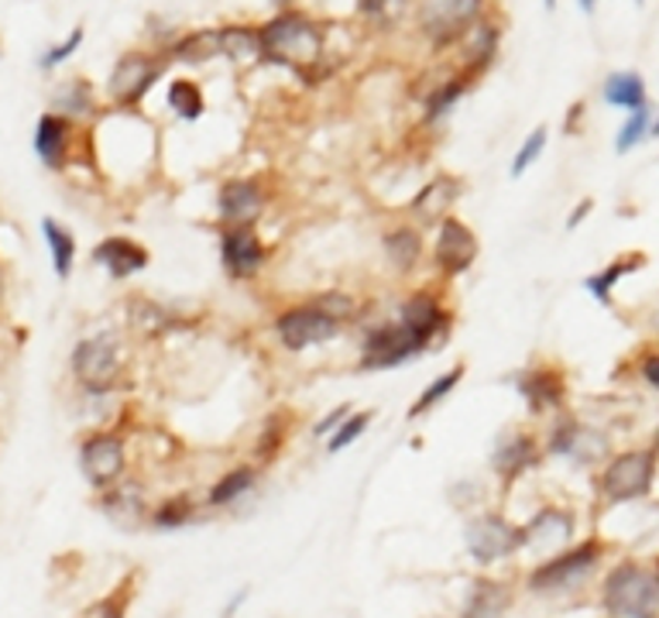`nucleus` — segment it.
<instances>
[{
  "instance_id": "9b49d317",
  "label": "nucleus",
  "mask_w": 659,
  "mask_h": 618,
  "mask_svg": "<svg viewBox=\"0 0 659 618\" xmlns=\"http://www.w3.org/2000/svg\"><path fill=\"white\" fill-rule=\"evenodd\" d=\"M422 357V347L409 336V330L398 323L395 317L371 323L361 333V344H358V364L354 368L361 375H378V372H392V368H403V364Z\"/></svg>"
},
{
  "instance_id": "a211bd4d",
  "label": "nucleus",
  "mask_w": 659,
  "mask_h": 618,
  "mask_svg": "<svg viewBox=\"0 0 659 618\" xmlns=\"http://www.w3.org/2000/svg\"><path fill=\"white\" fill-rule=\"evenodd\" d=\"M512 388L532 416L563 412L567 406V372L557 364H529L512 375Z\"/></svg>"
},
{
  "instance_id": "20e7f679",
  "label": "nucleus",
  "mask_w": 659,
  "mask_h": 618,
  "mask_svg": "<svg viewBox=\"0 0 659 618\" xmlns=\"http://www.w3.org/2000/svg\"><path fill=\"white\" fill-rule=\"evenodd\" d=\"M492 0H419L416 4V27L426 38L429 52H453L471 27L488 14Z\"/></svg>"
},
{
  "instance_id": "393cba45",
  "label": "nucleus",
  "mask_w": 659,
  "mask_h": 618,
  "mask_svg": "<svg viewBox=\"0 0 659 618\" xmlns=\"http://www.w3.org/2000/svg\"><path fill=\"white\" fill-rule=\"evenodd\" d=\"M498 48H502V18L495 11H488L461 38V45L453 48L457 52V66L474 73V76H484V73H488V66L498 59Z\"/></svg>"
},
{
  "instance_id": "58836bf2",
  "label": "nucleus",
  "mask_w": 659,
  "mask_h": 618,
  "mask_svg": "<svg viewBox=\"0 0 659 618\" xmlns=\"http://www.w3.org/2000/svg\"><path fill=\"white\" fill-rule=\"evenodd\" d=\"M413 11L416 0H354V14L375 32H388V27L403 24Z\"/></svg>"
},
{
  "instance_id": "473e14b6",
  "label": "nucleus",
  "mask_w": 659,
  "mask_h": 618,
  "mask_svg": "<svg viewBox=\"0 0 659 618\" xmlns=\"http://www.w3.org/2000/svg\"><path fill=\"white\" fill-rule=\"evenodd\" d=\"M220 32V59L234 63L238 69L257 66L262 63V48H257V24H223Z\"/></svg>"
},
{
  "instance_id": "0eeeda50",
  "label": "nucleus",
  "mask_w": 659,
  "mask_h": 618,
  "mask_svg": "<svg viewBox=\"0 0 659 618\" xmlns=\"http://www.w3.org/2000/svg\"><path fill=\"white\" fill-rule=\"evenodd\" d=\"M656 464H659L656 446H633V451L612 454L594 477L597 498L605 505H625V501L646 498L656 482Z\"/></svg>"
},
{
  "instance_id": "c03bdc74",
  "label": "nucleus",
  "mask_w": 659,
  "mask_h": 618,
  "mask_svg": "<svg viewBox=\"0 0 659 618\" xmlns=\"http://www.w3.org/2000/svg\"><path fill=\"white\" fill-rule=\"evenodd\" d=\"M312 302H317L320 309H327L330 317H337L343 327L348 323H358L361 320V299L358 296H351L348 289H327V293H320V296H309Z\"/></svg>"
},
{
  "instance_id": "a19ab883",
  "label": "nucleus",
  "mask_w": 659,
  "mask_h": 618,
  "mask_svg": "<svg viewBox=\"0 0 659 618\" xmlns=\"http://www.w3.org/2000/svg\"><path fill=\"white\" fill-rule=\"evenodd\" d=\"M375 409H354L343 423L327 437V454H340V451H348V446H354L364 433H367V427L375 423Z\"/></svg>"
},
{
  "instance_id": "5fc2aeb1",
  "label": "nucleus",
  "mask_w": 659,
  "mask_h": 618,
  "mask_svg": "<svg viewBox=\"0 0 659 618\" xmlns=\"http://www.w3.org/2000/svg\"><path fill=\"white\" fill-rule=\"evenodd\" d=\"M652 571H656V581H659V560H656V567H652Z\"/></svg>"
},
{
  "instance_id": "b1692460",
  "label": "nucleus",
  "mask_w": 659,
  "mask_h": 618,
  "mask_svg": "<svg viewBox=\"0 0 659 618\" xmlns=\"http://www.w3.org/2000/svg\"><path fill=\"white\" fill-rule=\"evenodd\" d=\"M481 76L468 73V69H450L443 79H437L433 87H426V93L419 97L422 100V128H440L457 107H461V100L471 93V87L477 82Z\"/></svg>"
},
{
  "instance_id": "4c0bfd02",
  "label": "nucleus",
  "mask_w": 659,
  "mask_h": 618,
  "mask_svg": "<svg viewBox=\"0 0 659 618\" xmlns=\"http://www.w3.org/2000/svg\"><path fill=\"white\" fill-rule=\"evenodd\" d=\"M199 519V505L193 495H168L162 498L158 505L149 509V526L152 529H162V532H172V529H183V526H193Z\"/></svg>"
},
{
  "instance_id": "4468645a",
  "label": "nucleus",
  "mask_w": 659,
  "mask_h": 618,
  "mask_svg": "<svg viewBox=\"0 0 659 618\" xmlns=\"http://www.w3.org/2000/svg\"><path fill=\"white\" fill-rule=\"evenodd\" d=\"M542 454L560 457L574 467H594L612 457V440L605 430L581 423L578 416H560L542 440Z\"/></svg>"
},
{
  "instance_id": "de8ad7c7",
  "label": "nucleus",
  "mask_w": 659,
  "mask_h": 618,
  "mask_svg": "<svg viewBox=\"0 0 659 618\" xmlns=\"http://www.w3.org/2000/svg\"><path fill=\"white\" fill-rule=\"evenodd\" d=\"M639 375H642V382H646L649 388L659 391V351H649V354L639 361Z\"/></svg>"
},
{
  "instance_id": "49530a36",
  "label": "nucleus",
  "mask_w": 659,
  "mask_h": 618,
  "mask_svg": "<svg viewBox=\"0 0 659 618\" xmlns=\"http://www.w3.org/2000/svg\"><path fill=\"white\" fill-rule=\"evenodd\" d=\"M351 412H354V406H351V402H340V406H333L327 416H320L317 423H312V430H309V433H312V440H323V443H327V437H330V433H333V430L343 423V419L351 416Z\"/></svg>"
},
{
  "instance_id": "09e8293b",
  "label": "nucleus",
  "mask_w": 659,
  "mask_h": 618,
  "mask_svg": "<svg viewBox=\"0 0 659 618\" xmlns=\"http://www.w3.org/2000/svg\"><path fill=\"white\" fill-rule=\"evenodd\" d=\"M591 210H594V200H581V203H578V210H574V213H570V217H567V231H574V228H581V223L587 220V213H591Z\"/></svg>"
},
{
  "instance_id": "f704fd0d",
  "label": "nucleus",
  "mask_w": 659,
  "mask_h": 618,
  "mask_svg": "<svg viewBox=\"0 0 659 618\" xmlns=\"http://www.w3.org/2000/svg\"><path fill=\"white\" fill-rule=\"evenodd\" d=\"M512 608V587L492 577H477L468 592L461 618H502Z\"/></svg>"
},
{
  "instance_id": "c85d7f7f",
  "label": "nucleus",
  "mask_w": 659,
  "mask_h": 618,
  "mask_svg": "<svg viewBox=\"0 0 659 618\" xmlns=\"http://www.w3.org/2000/svg\"><path fill=\"white\" fill-rule=\"evenodd\" d=\"M262 474L265 471L254 467L251 461L227 467L217 482H210L204 505H207V509H231V505H238L241 498H248L257 485H262Z\"/></svg>"
},
{
  "instance_id": "c9c22d12",
  "label": "nucleus",
  "mask_w": 659,
  "mask_h": 618,
  "mask_svg": "<svg viewBox=\"0 0 659 618\" xmlns=\"http://www.w3.org/2000/svg\"><path fill=\"white\" fill-rule=\"evenodd\" d=\"M601 100L608 107H622V110H642L649 107V93H646V79L639 73H612L605 82H601Z\"/></svg>"
},
{
  "instance_id": "8fccbe9b",
  "label": "nucleus",
  "mask_w": 659,
  "mask_h": 618,
  "mask_svg": "<svg viewBox=\"0 0 659 618\" xmlns=\"http://www.w3.org/2000/svg\"><path fill=\"white\" fill-rule=\"evenodd\" d=\"M578 8H581L584 14H594V8H597V0H578Z\"/></svg>"
},
{
  "instance_id": "37998d69",
  "label": "nucleus",
  "mask_w": 659,
  "mask_h": 618,
  "mask_svg": "<svg viewBox=\"0 0 659 618\" xmlns=\"http://www.w3.org/2000/svg\"><path fill=\"white\" fill-rule=\"evenodd\" d=\"M649 131H652L649 107L633 110V114L625 118V124L618 128V134H615V152H618V155H628L633 148H639V145L646 142V137H649Z\"/></svg>"
},
{
  "instance_id": "ddd939ff",
  "label": "nucleus",
  "mask_w": 659,
  "mask_h": 618,
  "mask_svg": "<svg viewBox=\"0 0 659 618\" xmlns=\"http://www.w3.org/2000/svg\"><path fill=\"white\" fill-rule=\"evenodd\" d=\"M272 186L262 176H231L217 186V228H257L272 207Z\"/></svg>"
},
{
  "instance_id": "4be33fe9",
  "label": "nucleus",
  "mask_w": 659,
  "mask_h": 618,
  "mask_svg": "<svg viewBox=\"0 0 659 618\" xmlns=\"http://www.w3.org/2000/svg\"><path fill=\"white\" fill-rule=\"evenodd\" d=\"M32 145H35V155L48 173H66L69 162H73V148H76V124L63 114L45 110V114L35 121Z\"/></svg>"
},
{
  "instance_id": "7ed1b4c3",
  "label": "nucleus",
  "mask_w": 659,
  "mask_h": 618,
  "mask_svg": "<svg viewBox=\"0 0 659 618\" xmlns=\"http://www.w3.org/2000/svg\"><path fill=\"white\" fill-rule=\"evenodd\" d=\"M395 320L409 330V336L422 347V354H429V351H440L450 341L457 313L447 302V293L437 283H429V286L409 289L403 299H398Z\"/></svg>"
},
{
  "instance_id": "a18cd8bd",
  "label": "nucleus",
  "mask_w": 659,
  "mask_h": 618,
  "mask_svg": "<svg viewBox=\"0 0 659 618\" xmlns=\"http://www.w3.org/2000/svg\"><path fill=\"white\" fill-rule=\"evenodd\" d=\"M83 38H86V27L83 24H76L73 32L59 42V45H52V48H45L42 55H39V69L42 73H52V69H59V66H66L73 55L79 52V45H83Z\"/></svg>"
},
{
  "instance_id": "f8f14e48",
  "label": "nucleus",
  "mask_w": 659,
  "mask_h": 618,
  "mask_svg": "<svg viewBox=\"0 0 659 618\" xmlns=\"http://www.w3.org/2000/svg\"><path fill=\"white\" fill-rule=\"evenodd\" d=\"M481 258V241L474 228L461 217H447L433 228V244H429V268L437 272L440 283H457L464 278Z\"/></svg>"
},
{
  "instance_id": "1a4fd4ad",
  "label": "nucleus",
  "mask_w": 659,
  "mask_h": 618,
  "mask_svg": "<svg viewBox=\"0 0 659 618\" xmlns=\"http://www.w3.org/2000/svg\"><path fill=\"white\" fill-rule=\"evenodd\" d=\"M168 63L165 55L155 48H128L118 55L110 76H107V87L103 97L110 103V110H138L145 103V97L152 93L155 82L165 76Z\"/></svg>"
},
{
  "instance_id": "aec40b11",
  "label": "nucleus",
  "mask_w": 659,
  "mask_h": 618,
  "mask_svg": "<svg viewBox=\"0 0 659 618\" xmlns=\"http://www.w3.org/2000/svg\"><path fill=\"white\" fill-rule=\"evenodd\" d=\"M90 262L107 272L110 283H128V278L149 272L152 265V247L141 244L131 234H107L94 244L90 251Z\"/></svg>"
},
{
  "instance_id": "f3484780",
  "label": "nucleus",
  "mask_w": 659,
  "mask_h": 618,
  "mask_svg": "<svg viewBox=\"0 0 659 618\" xmlns=\"http://www.w3.org/2000/svg\"><path fill=\"white\" fill-rule=\"evenodd\" d=\"M539 461H542V440H539L532 430H523V427H505V430L495 437L492 457H488L495 477H498V482H502L505 488H512V485L519 482L523 474H529Z\"/></svg>"
},
{
  "instance_id": "39448f33",
  "label": "nucleus",
  "mask_w": 659,
  "mask_h": 618,
  "mask_svg": "<svg viewBox=\"0 0 659 618\" xmlns=\"http://www.w3.org/2000/svg\"><path fill=\"white\" fill-rule=\"evenodd\" d=\"M340 333H343V323L337 317H330L327 309H320L312 299L282 306L272 317V336L285 354H306V351L327 347Z\"/></svg>"
},
{
  "instance_id": "ea45409f",
  "label": "nucleus",
  "mask_w": 659,
  "mask_h": 618,
  "mask_svg": "<svg viewBox=\"0 0 659 618\" xmlns=\"http://www.w3.org/2000/svg\"><path fill=\"white\" fill-rule=\"evenodd\" d=\"M636 268H642V255H625V258H615V262H608L601 272L587 275V278H584V289H587L597 302L612 306V293H615V286L622 283V278H625L628 272H636Z\"/></svg>"
},
{
  "instance_id": "6ab92c4d",
  "label": "nucleus",
  "mask_w": 659,
  "mask_h": 618,
  "mask_svg": "<svg viewBox=\"0 0 659 618\" xmlns=\"http://www.w3.org/2000/svg\"><path fill=\"white\" fill-rule=\"evenodd\" d=\"M464 196V179L461 176H450V173H437L433 179H426L416 196L406 203L409 220L416 223L419 231H433L440 220L453 217L457 203Z\"/></svg>"
},
{
  "instance_id": "6e6d98bb",
  "label": "nucleus",
  "mask_w": 659,
  "mask_h": 618,
  "mask_svg": "<svg viewBox=\"0 0 659 618\" xmlns=\"http://www.w3.org/2000/svg\"><path fill=\"white\" fill-rule=\"evenodd\" d=\"M656 451H659V430H656Z\"/></svg>"
},
{
  "instance_id": "bb28decb",
  "label": "nucleus",
  "mask_w": 659,
  "mask_h": 618,
  "mask_svg": "<svg viewBox=\"0 0 659 618\" xmlns=\"http://www.w3.org/2000/svg\"><path fill=\"white\" fill-rule=\"evenodd\" d=\"M293 430H296V412L285 409V406L272 409V412L262 419V427H257V437H254L251 451H248V461H251L254 467H262V471L272 467V464L285 454V446H289Z\"/></svg>"
},
{
  "instance_id": "dca6fc26",
  "label": "nucleus",
  "mask_w": 659,
  "mask_h": 618,
  "mask_svg": "<svg viewBox=\"0 0 659 618\" xmlns=\"http://www.w3.org/2000/svg\"><path fill=\"white\" fill-rule=\"evenodd\" d=\"M464 550L477 567H492L523 550V526L502 512H477L464 522Z\"/></svg>"
},
{
  "instance_id": "9d476101",
  "label": "nucleus",
  "mask_w": 659,
  "mask_h": 618,
  "mask_svg": "<svg viewBox=\"0 0 659 618\" xmlns=\"http://www.w3.org/2000/svg\"><path fill=\"white\" fill-rule=\"evenodd\" d=\"M605 556V547L601 540H584L578 547H567L560 553H553L550 560L536 564L526 577V587L532 595H563V592H574L581 587L601 564Z\"/></svg>"
},
{
  "instance_id": "c756f323",
  "label": "nucleus",
  "mask_w": 659,
  "mask_h": 618,
  "mask_svg": "<svg viewBox=\"0 0 659 618\" xmlns=\"http://www.w3.org/2000/svg\"><path fill=\"white\" fill-rule=\"evenodd\" d=\"M165 55V63H179V66H207L220 59V32L217 27H196V32L176 35L158 48Z\"/></svg>"
},
{
  "instance_id": "f03ea898",
  "label": "nucleus",
  "mask_w": 659,
  "mask_h": 618,
  "mask_svg": "<svg viewBox=\"0 0 659 618\" xmlns=\"http://www.w3.org/2000/svg\"><path fill=\"white\" fill-rule=\"evenodd\" d=\"M69 375L86 399H110L128 382V354L118 333L100 330L79 336L69 354Z\"/></svg>"
},
{
  "instance_id": "412c9836",
  "label": "nucleus",
  "mask_w": 659,
  "mask_h": 618,
  "mask_svg": "<svg viewBox=\"0 0 659 618\" xmlns=\"http://www.w3.org/2000/svg\"><path fill=\"white\" fill-rule=\"evenodd\" d=\"M382 255L395 278H413L426 265V234L413 220H398L382 231Z\"/></svg>"
},
{
  "instance_id": "6e6552de",
  "label": "nucleus",
  "mask_w": 659,
  "mask_h": 618,
  "mask_svg": "<svg viewBox=\"0 0 659 618\" xmlns=\"http://www.w3.org/2000/svg\"><path fill=\"white\" fill-rule=\"evenodd\" d=\"M601 605L612 618H659V581L636 560L612 567L601 587Z\"/></svg>"
},
{
  "instance_id": "cd10ccee",
  "label": "nucleus",
  "mask_w": 659,
  "mask_h": 618,
  "mask_svg": "<svg viewBox=\"0 0 659 618\" xmlns=\"http://www.w3.org/2000/svg\"><path fill=\"white\" fill-rule=\"evenodd\" d=\"M52 114H63L73 124L90 121L100 114V93L86 76H69L52 90Z\"/></svg>"
},
{
  "instance_id": "2f4dec72",
  "label": "nucleus",
  "mask_w": 659,
  "mask_h": 618,
  "mask_svg": "<svg viewBox=\"0 0 659 618\" xmlns=\"http://www.w3.org/2000/svg\"><path fill=\"white\" fill-rule=\"evenodd\" d=\"M42 238H45V247H48L55 278H59V283H69L73 272H76V255H79L73 228H66L59 217H42Z\"/></svg>"
},
{
  "instance_id": "423d86ee",
  "label": "nucleus",
  "mask_w": 659,
  "mask_h": 618,
  "mask_svg": "<svg viewBox=\"0 0 659 618\" xmlns=\"http://www.w3.org/2000/svg\"><path fill=\"white\" fill-rule=\"evenodd\" d=\"M76 461L86 485L103 492L128 477L131 467V443L118 427H90L76 443Z\"/></svg>"
},
{
  "instance_id": "5701e85b",
  "label": "nucleus",
  "mask_w": 659,
  "mask_h": 618,
  "mask_svg": "<svg viewBox=\"0 0 659 618\" xmlns=\"http://www.w3.org/2000/svg\"><path fill=\"white\" fill-rule=\"evenodd\" d=\"M578 532V516L570 509H560V505H547L539 509L526 526H523V550H536V553H553L570 547Z\"/></svg>"
},
{
  "instance_id": "e433bc0d",
  "label": "nucleus",
  "mask_w": 659,
  "mask_h": 618,
  "mask_svg": "<svg viewBox=\"0 0 659 618\" xmlns=\"http://www.w3.org/2000/svg\"><path fill=\"white\" fill-rule=\"evenodd\" d=\"M165 103H168L172 114H176L179 121H186V124H196L199 118L207 114V97H204V87H199V82L189 79V76H176V79L168 82Z\"/></svg>"
},
{
  "instance_id": "a878e982",
  "label": "nucleus",
  "mask_w": 659,
  "mask_h": 618,
  "mask_svg": "<svg viewBox=\"0 0 659 618\" xmlns=\"http://www.w3.org/2000/svg\"><path fill=\"white\" fill-rule=\"evenodd\" d=\"M97 495H100V512L118 529L134 532L141 526H149V509H152V505L145 498V488H141L138 482H131V477H124V482L110 485V488H103Z\"/></svg>"
},
{
  "instance_id": "f257e3e1",
  "label": "nucleus",
  "mask_w": 659,
  "mask_h": 618,
  "mask_svg": "<svg viewBox=\"0 0 659 618\" xmlns=\"http://www.w3.org/2000/svg\"><path fill=\"white\" fill-rule=\"evenodd\" d=\"M262 66L289 69L306 82H317L327 55V24L303 8H278L268 21L257 24Z\"/></svg>"
},
{
  "instance_id": "72a5a7b5",
  "label": "nucleus",
  "mask_w": 659,
  "mask_h": 618,
  "mask_svg": "<svg viewBox=\"0 0 659 618\" xmlns=\"http://www.w3.org/2000/svg\"><path fill=\"white\" fill-rule=\"evenodd\" d=\"M464 378H468V364L464 361H457L453 368H447L443 375H437L433 382H429L419 396L413 399V406H409V412H406V419L409 423H416V419H422V416H429L433 409H440L457 388L464 385Z\"/></svg>"
},
{
  "instance_id": "79ce46f5",
  "label": "nucleus",
  "mask_w": 659,
  "mask_h": 618,
  "mask_svg": "<svg viewBox=\"0 0 659 618\" xmlns=\"http://www.w3.org/2000/svg\"><path fill=\"white\" fill-rule=\"evenodd\" d=\"M547 142H550V128H532L529 134H526V142L519 145V152L512 155V165H508V176L512 179H523L529 168L542 158V152H547Z\"/></svg>"
},
{
  "instance_id": "2eb2a0df",
  "label": "nucleus",
  "mask_w": 659,
  "mask_h": 618,
  "mask_svg": "<svg viewBox=\"0 0 659 618\" xmlns=\"http://www.w3.org/2000/svg\"><path fill=\"white\" fill-rule=\"evenodd\" d=\"M220 268L231 283H254L272 265V247L257 228H217Z\"/></svg>"
},
{
  "instance_id": "864d4df0",
  "label": "nucleus",
  "mask_w": 659,
  "mask_h": 618,
  "mask_svg": "<svg viewBox=\"0 0 659 618\" xmlns=\"http://www.w3.org/2000/svg\"><path fill=\"white\" fill-rule=\"evenodd\" d=\"M557 8V0H547V11H553Z\"/></svg>"
},
{
  "instance_id": "7c9ffc66",
  "label": "nucleus",
  "mask_w": 659,
  "mask_h": 618,
  "mask_svg": "<svg viewBox=\"0 0 659 618\" xmlns=\"http://www.w3.org/2000/svg\"><path fill=\"white\" fill-rule=\"evenodd\" d=\"M124 313H128V327L141 336H149V341H158V336H165L179 327V317L149 296H128Z\"/></svg>"
},
{
  "instance_id": "603ef678",
  "label": "nucleus",
  "mask_w": 659,
  "mask_h": 618,
  "mask_svg": "<svg viewBox=\"0 0 659 618\" xmlns=\"http://www.w3.org/2000/svg\"><path fill=\"white\" fill-rule=\"evenodd\" d=\"M649 134H656V137H659V118H652V131H649Z\"/></svg>"
},
{
  "instance_id": "3c124183",
  "label": "nucleus",
  "mask_w": 659,
  "mask_h": 618,
  "mask_svg": "<svg viewBox=\"0 0 659 618\" xmlns=\"http://www.w3.org/2000/svg\"><path fill=\"white\" fill-rule=\"evenodd\" d=\"M278 8H299V0H275Z\"/></svg>"
}]
</instances>
